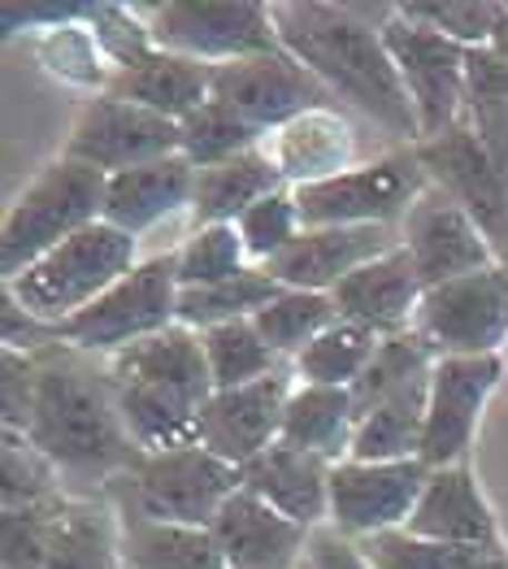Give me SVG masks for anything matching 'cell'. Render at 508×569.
Returning a JSON list of instances; mask_svg holds the SVG:
<instances>
[{"mask_svg":"<svg viewBox=\"0 0 508 569\" xmlns=\"http://www.w3.org/2000/svg\"><path fill=\"white\" fill-rule=\"evenodd\" d=\"M0 496L4 509H36V505H57L66 500V482L52 470L44 452L22 435V430H4V452H0Z\"/></svg>","mask_w":508,"mask_h":569,"instance_id":"cell-40","label":"cell"},{"mask_svg":"<svg viewBox=\"0 0 508 569\" xmlns=\"http://www.w3.org/2000/svg\"><path fill=\"white\" fill-rule=\"evenodd\" d=\"M352 435H357V400L348 387L296 382L287 413H282V443L339 466L352 452Z\"/></svg>","mask_w":508,"mask_h":569,"instance_id":"cell-29","label":"cell"},{"mask_svg":"<svg viewBox=\"0 0 508 569\" xmlns=\"http://www.w3.org/2000/svg\"><path fill=\"white\" fill-rule=\"evenodd\" d=\"M278 291H282V287H278L275 279H270V270H261V266H248L243 274L222 279V283L183 287V291H179V327L200 335V331H213V327H227V322L257 318Z\"/></svg>","mask_w":508,"mask_h":569,"instance_id":"cell-33","label":"cell"},{"mask_svg":"<svg viewBox=\"0 0 508 569\" xmlns=\"http://www.w3.org/2000/svg\"><path fill=\"white\" fill-rule=\"evenodd\" d=\"M505 379V357H439L426 391L421 461L430 470L461 466L474 452L478 422Z\"/></svg>","mask_w":508,"mask_h":569,"instance_id":"cell-13","label":"cell"},{"mask_svg":"<svg viewBox=\"0 0 508 569\" xmlns=\"http://www.w3.org/2000/svg\"><path fill=\"white\" fill-rule=\"evenodd\" d=\"M487 48H491L500 61H508V9H505V22H500V31H496V40H491Z\"/></svg>","mask_w":508,"mask_h":569,"instance_id":"cell-48","label":"cell"},{"mask_svg":"<svg viewBox=\"0 0 508 569\" xmlns=\"http://www.w3.org/2000/svg\"><path fill=\"white\" fill-rule=\"evenodd\" d=\"M136 266L139 239L109 227V222H96L88 231L70 236L66 243H57L22 274L4 279V296H13L31 318H40L48 327H61L74 313H83L88 305H96Z\"/></svg>","mask_w":508,"mask_h":569,"instance_id":"cell-5","label":"cell"},{"mask_svg":"<svg viewBox=\"0 0 508 569\" xmlns=\"http://www.w3.org/2000/svg\"><path fill=\"white\" fill-rule=\"evenodd\" d=\"M430 188L417 148H396L373 161H357L352 170L309 183L296 191V209L305 231L313 227H396L414 209V200Z\"/></svg>","mask_w":508,"mask_h":569,"instance_id":"cell-8","label":"cell"},{"mask_svg":"<svg viewBox=\"0 0 508 569\" xmlns=\"http://www.w3.org/2000/svg\"><path fill=\"white\" fill-rule=\"evenodd\" d=\"M382 44L414 104L421 143L452 131L469 109V48L417 27L400 9H391V18L382 22Z\"/></svg>","mask_w":508,"mask_h":569,"instance_id":"cell-10","label":"cell"},{"mask_svg":"<svg viewBox=\"0 0 508 569\" xmlns=\"http://www.w3.org/2000/svg\"><path fill=\"white\" fill-rule=\"evenodd\" d=\"M235 231L243 239V248H248V261L252 266H270L278 252H287L300 231H305V222H300V209H296V191L282 188L275 196H266V200H257L239 222H235Z\"/></svg>","mask_w":508,"mask_h":569,"instance_id":"cell-43","label":"cell"},{"mask_svg":"<svg viewBox=\"0 0 508 569\" xmlns=\"http://www.w3.org/2000/svg\"><path fill=\"white\" fill-rule=\"evenodd\" d=\"M227 569H300L313 530L282 518L257 491L239 487L209 526Z\"/></svg>","mask_w":508,"mask_h":569,"instance_id":"cell-21","label":"cell"},{"mask_svg":"<svg viewBox=\"0 0 508 569\" xmlns=\"http://www.w3.org/2000/svg\"><path fill=\"white\" fill-rule=\"evenodd\" d=\"M266 152L287 188H309L357 166V131L339 109H309L266 136Z\"/></svg>","mask_w":508,"mask_h":569,"instance_id":"cell-24","label":"cell"},{"mask_svg":"<svg viewBox=\"0 0 508 569\" xmlns=\"http://www.w3.org/2000/svg\"><path fill=\"white\" fill-rule=\"evenodd\" d=\"M300 569H309V566H300Z\"/></svg>","mask_w":508,"mask_h":569,"instance_id":"cell-49","label":"cell"},{"mask_svg":"<svg viewBox=\"0 0 508 569\" xmlns=\"http://www.w3.org/2000/svg\"><path fill=\"white\" fill-rule=\"evenodd\" d=\"M139 18L152 36V48L205 61L213 70L282 48L275 27V4H257V0H235V4L161 0V4H139Z\"/></svg>","mask_w":508,"mask_h":569,"instance_id":"cell-9","label":"cell"},{"mask_svg":"<svg viewBox=\"0 0 508 569\" xmlns=\"http://www.w3.org/2000/svg\"><path fill=\"white\" fill-rule=\"evenodd\" d=\"M104 370L113 382L118 413L139 452H170L196 443L200 409L213 396V375L200 335L170 327L109 357Z\"/></svg>","mask_w":508,"mask_h":569,"instance_id":"cell-3","label":"cell"},{"mask_svg":"<svg viewBox=\"0 0 508 569\" xmlns=\"http://www.w3.org/2000/svg\"><path fill=\"white\" fill-rule=\"evenodd\" d=\"M305 566H309V569H373L370 557L361 552V543L343 539V535H339V530H330V526L313 530Z\"/></svg>","mask_w":508,"mask_h":569,"instance_id":"cell-47","label":"cell"},{"mask_svg":"<svg viewBox=\"0 0 508 569\" xmlns=\"http://www.w3.org/2000/svg\"><path fill=\"white\" fill-rule=\"evenodd\" d=\"M36 357L40 382L22 435L52 461L61 482H79L83 496H104L143 457L118 413L109 370H96V357L66 343Z\"/></svg>","mask_w":508,"mask_h":569,"instance_id":"cell-2","label":"cell"},{"mask_svg":"<svg viewBox=\"0 0 508 569\" xmlns=\"http://www.w3.org/2000/svg\"><path fill=\"white\" fill-rule=\"evenodd\" d=\"M109 92L131 104H143L170 122H183L187 113H196L213 96V66L166 52V48H148L139 61L113 74Z\"/></svg>","mask_w":508,"mask_h":569,"instance_id":"cell-26","label":"cell"},{"mask_svg":"<svg viewBox=\"0 0 508 569\" xmlns=\"http://www.w3.org/2000/svg\"><path fill=\"white\" fill-rule=\"evenodd\" d=\"M396 4H318V0H287L275 4L278 44L287 48L330 100H348L366 113L378 131L405 148L421 143L417 113L396 74V61L382 44V22Z\"/></svg>","mask_w":508,"mask_h":569,"instance_id":"cell-1","label":"cell"},{"mask_svg":"<svg viewBox=\"0 0 508 569\" xmlns=\"http://www.w3.org/2000/svg\"><path fill=\"white\" fill-rule=\"evenodd\" d=\"M282 174L270 161L266 143L248 148L222 166L196 170V196H191V227H231L257 200L282 191Z\"/></svg>","mask_w":508,"mask_h":569,"instance_id":"cell-27","label":"cell"},{"mask_svg":"<svg viewBox=\"0 0 508 569\" xmlns=\"http://www.w3.org/2000/svg\"><path fill=\"white\" fill-rule=\"evenodd\" d=\"M66 500L36 505V509H0V561H4V569H44L48 548H52V526H57V513Z\"/></svg>","mask_w":508,"mask_h":569,"instance_id":"cell-44","label":"cell"},{"mask_svg":"<svg viewBox=\"0 0 508 569\" xmlns=\"http://www.w3.org/2000/svg\"><path fill=\"white\" fill-rule=\"evenodd\" d=\"M243 487L305 530L330 526V461L305 448H291L278 439L270 452L243 466Z\"/></svg>","mask_w":508,"mask_h":569,"instance_id":"cell-25","label":"cell"},{"mask_svg":"<svg viewBox=\"0 0 508 569\" xmlns=\"http://www.w3.org/2000/svg\"><path fill=\"white\" fill-rule=\"evenodd\" d=\"M239 487L243 470H235L231 461L213 457L200 443H187L170 452H143L104 496L118 509L139 513L148 522L209 530Z\"/></svg>","mask_w":508,"mask_h":569,"instance_id":"cell-6","label":"cell"},{"mask_svg":"<svg viewBox=\"0 0 508 569\" xmlns=\"http://www.w3.org/2000/svg\"><path fill=\"white\" fill-rule=\"evenodd\" d=\"M426 391L430 379H417L391 396H382L357 418L352 461H421L426 435Z\"/></svg>","mask_w":508,"mask_h":569,"instance_id":"cell-30","label":"cell"},{"mask_svg":"<svg viewBox=\"0 0 508 569\" xmlns=\"http://www.w3.org/2000/svg\"><path fill=\"white\" fill-rule=\"evenodd\" d=\"M405 530L417 535V539H430V543H448V548L508 552L505 535H500V518H496L491 500L478 487L474 461L430 470Z\"/></svg>","mask_w":508,"mask_h":569,"instance_id":"cell-19","label":"cell"},{"mask_svg":"<svg viewBox=\"0 0 508 569\" xmlns=\"http://www.w3.org/2000/svg\"><path fill=\"white\" fill-rule=\"evenodd\" d=\"M378 339H382V335H373V331H366V327H357V322H348V318H339L335 327H326V331L291 361L296 382L348 387V391H352L357 379L366 375V366H370Z\"/></svg>","mask_w":508,"mask_h":569,"instance_id":"cell-34","label":"cell"},{"mask_svg":"<svg viewBox=\"0 0 508 569\" xmlns=\"http://www.w3.org/2000/svg\"><path fill=\"white\" fill-rule=\"evenodd\" d=\"M396 243H400L396 227H313L300 231V239L287 252H278L266 270L278 287L330 296L348 274L391 252Z\"/></svg>","mask_w":508,"mask_h":569,"instance_id":"cell-20","label":"cell"},{"mask_svg":"<svg viewBox=\"0 0 508 569\" xmlns=\"http://www.w3.org/2000/svg\"><path fill=\"white\" fill-rule=\"evenodd\" d=\"M335 322H339V309H335L330 296H322V291H291V287H282L275 300L252 318V327L261 331V339L275 348L287 366Z\"/></svg>","mask_w":508,"mask_h":569,"instance_id":"cell-35","label":"cell"},{"mask_svg":"<svg viewBox=\"0 0 508 569\" xmlns=\"http://www.w3.org/2000/svg\"><path fill=\"white\" fill-rule=\"evenodd\" d=\"M179 266L175 248L139 261L127 279L109 287L96 305L74 313L70 322L57 327V343L79 348L88 357H118L131 343H143L152 335L179 327Z\"/></svg>","mask_w":508,"mask_h":569,"instance_id":"cell-7","label":"cell"},{"mask_svg":"<svg viewBox=\"0 0 508 569\" xmlns=\"http://www.w3.org/2000/svg\"><path fill=\"white\" fill-rule=\"evenodd\" d=\"M118 522H122V566L127 569H227L209 530L148 522L127 509H118Z\"/></svg>","mask_w":508,"mask_h":569,"instance_id":"cell-32","label":"cell"},{"mask_svg":"<svg viewBox=\"0 0 508 569\" xmlns=\"http://www.w3.org/2000/svg\"><path fill=\"white\" fill-rule=\"evenodd\" d=\"M0 409H4V430H27L31 405H36V382H40V357L36 352H0Z\"/></svg>","mask_w":508,"mask_h":569,"instance_id":"cell-45","label":"cell"},{"mask_svg":"<svg viewBox=\"0 0 508 569\" xmlns=\"http://www.w3.org/2000/svg\"><path fill=\"white\" fill-rule=\"evenodd\" d=\"M465 118H469V127L478 131L482 148L491 152L496 170L505 174V183H508V96L505 100H469Z\"/></svg>","mask_w":508,"mask_h":569,"instance_id":"cell-46","label":"cell"},{"mask_svg":"<svg viewBox=\"0 0 508 569\" xmlns=\"http://www.w3.org/2000/svg\"><path fill=\"white\" fill-rule=\"evenodd\" d=\"M296 391V370L282 366L270 379H257L248 387L213 391L209 405L200 409L196 443L209 448L213 457L231 461L235 470L252 466L261 452H270L282 439V413Z\"/></svg>","mask_w":508,"mask_h":569,"instance_id":"cell-18","label":"cell"},{"mask_svg":"<svg viewBox=\"0 0 508 569\" xmlns=\"http://www.w3.org/2000/svg\"><path fill=\"white\" fill-rule=\"evenodd\" d=\"M435 361H439L435 348H430L417 331L382 335L378 348H373L370 366H366V375H361L357 387H352L357 418H361L370 405H378L382 396H391V391H400V387H409V382H417V379H430Z\"/></svg>","mask_w":508,"mask_h":569,"instance_id":"cell-37","label":"cell"},{"mask_svg":"<svg viewBox=\"0 0 508 569\" xmlns=\"http://www.w3.org/2000/svg\"><path fill=\"white\" fill-rule=\"evenodd\" d=\"M373 569H508V552H478V548H448L417 539L409 530H387L361 543Z\"/></svg>","mask_w":508,"mask_h":569,"instance_id":"cell-39","label":"cell"},{"mask_svg":"<svg viewBox=\"0 0 508 569\" xmlns=\"http://www.w3.org/2000/svg\"><path fill=\"white\" fill-rule=\"evenodd\" d=\"M414 331L435 348V357H505L508 261L430 287L421 296Z\"/></svg>","mask_w":508,"mask_h":569,"instance_id":"cell-11","label":"cell"},{"mask_svg":"<svg viewBox=\"0 0 508 569\" xmlns=\"http://www.w3.org/2000/svg\"><path fill=\"white\" fill-rule=\"evenodd\" d=\"M104 191H109V179L66 152L52 157L44 170H36L4 209V227H0L4 279L22 274L70 236L104 222Z\"/></svg>","mask_w":508,"mask_h":569,"instance_id":"cell-4","label":"cell"},{"mask_svg":"<svg viewBox=\"0 0 508 569\" xmlns=\"http://www.w3.org/2000/svg\"><path fill=\"white\" fill-rule=\"evenodd\" d=\"M179 131H183V157L196 170L222 166V161H231L239 152L266 143V136H261L257 127H248L235 109H227V104L213 100V96H209L196 113H187L183 122H179Z\"/></svg>","mask_w":508,"mask_h":569,"instance_id":"cell-38","label":"cell"},{"mask_svg":"<svg viewBox=\"0 0 508 569\" xmlns=\"http://www.w3.org/2000/svg\"><path fill=\"white\" fill-rule=\"evenodd\" d=\"M409 22L452 40L461 48H487L496 40L500 22H505L508 4H491V0H414V4H396Z\"/></svg>","mask_w":508,"mask_h":569,"instance_id":"cell-41","label":"cell"},{"mask_svg":"<svg viewBox=\"0 0 508 569\" xmlns=\"http://www.w3.org/2000/svg\"><path fill=\"white\" fill-rule=\"evenodd\" d=\"M191 196H196V166L183 152H175V157L148 161L139 170L113 174L109 191H104V222L143 239L161 222L191 213Z\"/></svg>","mask_w":508,"mask_h":569,"instance_id":"cell-23","label":"cell"},{"mask_svg":"<svg viewBox=\"0 0 508 569\" xmlns=\"http://www.w3.org/2000/svg\"><path fill=\"white\" fill-rule=\"evenodd\" d=\"M400 243L414 257L421 287H444L465 274H478L487 266H500V252L491 248V239L482 236V227L465 213L452 196L430 188L414 200V209L400 222Z\"/></svg>","mask_w":508,"mask_h":569,"instance_id":"cell-17","label":"cell"},{"mask_svg":"<svg viewBox=\"0 0 508 569\" xmlns=\"http://www.w3.org/2000/svg\"><path fill=\"white\" fill-rule=\"evenodd\" d=\"M36 57L52 79L88 88L92 96L109 92V83L118 74L96 40V31L88 27V4H66V13L36 36Z\"/></svg>","mask_w":508,"mask_h":569,"instance_id":"cell-31","label":"cell"},{"mask_svg":"<svg viewBox=\"0 0 508 569\" xmlns=\"http://www.w3.org/2000/svg\"><path fill=\"white\" fill-rule=\"evenodd\" d=\"M175 266H179V287H209L243 274L252 261L231 222V227H191V236L175 248Z\"/></svg>","mask_w":508,"mask_h":569,"instance_id":"cell-42","label":"cell"},{"mask_svg":"<svg viewBox=\"0 0 508 569\" xmlns=\"http://www.w3.org/2000/svg\"><path fill=\"white\" fill-rule=\"evenodd\" d=\"M44 569H127L122 522L109 496H70L61 505Z\"/></svg>","mask_w":508,"mask_h":569,"instance_id":"cell-28","label":"cell"},{"mask_svg":"<svg viewBox=\"0 0 508 569\" xmlns=\"http://www.w3.org/2000/svg\"><path fill=\"white\" fill-rule=\"evenodd\" d=\"M200 343H205V361H209V375H213V391L248 387V382L270 379L287 366L275 348L261 339V331L252 327V318L200 331Z\"/></svg>","mask_w":508,"mask_h":569,"instance_id":"cell-36","label":"cell"},{"mask_svg":"<svg viewBox=\"0 0 508 569\" xmlns=\"http://www.w3.org/2000/svg\"><path fill=\"white\" fill-rule=\"evenodd\" d=\"M61 152L100 170L104 179H113V174L148 166V161L183 152V131H179V122H170V118H161L143 104H131V100L113 92H100L83 100Z\"/></svg>","mask_w":508,"mask_h":569,"instance_id":"cell-12","label":"cell"},{"mask_svg":"<svg viewBox=\"0 0 508 569\" xmlns=\"http://www.w3.org/2000/svg\"><path fill=\"white\" fill-rule=\"evenodd\" d=\"M421 296H426V287L417 279V266L405 252V243L373 257L370 266H361L357 274H348L330 291L339 318H348V322H357L373 335L414 331Z\"/></svg>","mask_w":508,"mask_h":569,"instance_id":"cell-22","label":"cell"},{"mask_svg":"<svg viewBox=\"0 0 508 569\" xmlns=\"http://www.w3.org/2000/svg\"><path fill=\"white\" fill-rule=\"evenodd\" d=\"M430 478L426 461H339L330 466V530L352 543L405 530Z\"/></svg>","mask_w":508,"mask_h":569,"instance_id":"cell-14","label":"cell"},{"mask_svg":"<svg viewBox=\"0 0 508 569\" xmlns=\"http://www.w3.org/2000/svg\"><path fill=\"white\" fill-rule=\"evenodd\" d=\"M213 100H222L248 127L270 136L278 127L296 122L300 113L330 104V92L287 48H275V52H261V57L218 66L213 70Z\"/></svg>","mask_w":508,"mask_h":569,"instance_id":"cell-16","label":"cell"},{"mask_svg":"<svg viewBox=\"0 0 508 569\" xmlns=\"http://www.w3.org/2000/svg\"><path fill=\"white\" fill-rule=\"evenodd\" d=\"M417 161L426 170V179L444 196H452L465 213L482 227V236L491 239V248L508 261V183L496 170L491 152L482 148L478 131L461 118L452 131H444L439 140L417 143Z\"/></svg>","mask_w":508,"mask_h":569,"instance_id":"cell-15","label":"cell"}]
</instances>
